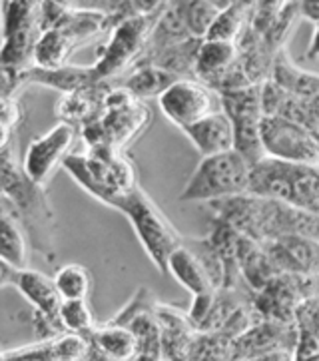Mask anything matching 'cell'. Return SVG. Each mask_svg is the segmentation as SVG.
Segmentation results:
<instances>
[{
  "instance_id": "6da1fadb",
  "label": "cell",
  "mask_w": 319,
  "mask_h": 361,
  "mask_svg": "<svg viewBox=\"0 0 319 361\" xmlns=\"http://www.w3.org/2000/svg\"><path fill=\"white\" fill-rule=\"evenodd\" d=\"M2 202L23 224L32 250L46 262L56 259V218L44 186L24 172L12 144L2 146Z\"/></svg>"
},
{
  "instance_id": "7a4b0ae2",
  "label": "cell",
  "mask_w": 319,
  "mask_h": 361,
  "mask_svg": "<svg viewBox=\"0 0 319 361\" xmlns=\"http://www.w3.org/2000/svg\"><path fill=\"white\" fill-rule=\"evenodd\" d=\"M86 194L108 208H116L138 186L136 164L126 150L114 146H86L82 154H70L62 166Z\"/></svg>"
},
{
  "instance_id": "3957f363",
  "label": "cell",
  "mask_w": 319,
  "mask_h": 361,
  "mask_svg": "<svg viewBox=\"0 0 319 361\" xmlns=\"http://www.w3.org/2000/svg\"><path fill=\"white\" fill-rule=\"evenodd\" d=\"M249 192L319 216V164L263 156L251 164Z\"/></svg>"
},
{
  "instance_id": "277c9868",
  "label": "cell",
  "mask_w": 319,
  "mask_h": 361,
  "mask_svg": "<svg viewBox=\"0 0 319 361\" xmlns=\"http://www.w3.org/2000/svg\"><path fill=\"white\" fill-rule=\"evenodd\" d=\"M152 124V110L146 100L136 98L124 86L110 88L104 98L102 114L86 122L80 130L86 146L108 144L118 150H128Z\"/></svg>"
},
{
  "instance_id": "5b68a950",
  "label": "cell",
  "mask_w": 319,
  "mask_h": 361,
  "mask_svg": "<svg viewBox=\"0 0 319 361\" xmlns=\"http://www.w3.org/2000/svg\"><path fill=\"white\" fill-rule=\"evenodd\" d=\"M114 210L126 216L146 256L150 257L156 269L165 274L170 256L184 244V235L177 232L176 226L165 218L164 212L142 188H136L126 198L120 200Z\"/></svg>"
},
{
  "instance_id": "8992f818",
  "label": "cell",
  "mask_w": 319,
  "mask_h": 361,
  "mask_svg": "<svg viewBox=\"0 0 319 361\" xmlns=\"http://www.w3.org/2000/svg\"><path fill=\"white\" fill-rule=\"evenodd\" d=\"M251 162L239 150L201 156L182 188L180 202H213L249 192Z\"/></svg>"
},
{
  "instance_id": "52a82bcc",
  "label": "cell",
  "mask_w": 319,
  "mask_h": 361,
  "mask_svg": "<svg viewBox=\"0 0 319 361\" xmlns=\"http://www.w3.org/2000/svg\"><path fill=\"white\" fill-rule=\"evenodd\" d=\"M156 16H134L110 28V38L100 48L94 64L98 80L116 78L122 72L132 71L142 60Z\"/></svg>"
},
{
  "instance_id": "ba28073f",
  "label": "cell",
  "mask_w": 319,
  "mask_h": 361,
  "mask_svg": "<svg viewBox=\"0 0 319 361\" xmlns=\"http://www.w3.org/2000/svg\"><path fill=\"white\" fill-rule=\"evenodd\" d=\"M222 108L232 118L236 130V150H239L249 162H258L265 156L261 146V90L258 84H248L236 90L220 92Z\"/></svg>"
},
{
  "instance_id": "9c48e42d",
  "label": "cell",
  "mask_w": 319,
  "mask_h": 361,
  "mask_svg": "<svg viewBox=\"0 0 319 361\" xmlns=\"http://www.w3.org/2000/svg\"><path fill=\"white\" fill-rule=\"evenodd\" d=\"M160 112L180 130L222 110V96L200 78H177L160 98Z\"/></svg>"
},
{
  "instance_id": "30bf717a",
  "label": "cell",
  "mask_w": 319,
  "mask_h": 361,
  "mask_svg": "<svg viewBox=\"0 0 319 361\" xmlns=\"http://www.w3.org/2000/svg\"><path fill=\"white\" fill-rule=\"evenodd\" d=\"M260 132L265 156L287 162L319 164V138L308 126L292 118L272 114L263 116Z\"/></svg>"
},
{
  "instance_id": "8fae6325",
  "label": "cell",
  "mask_w": 319,
  "mask_h": 361,
  "mask_svg": "<svg viewBox=\"0 0 319 361\" xmlns=\"http://www.w3.org/2000/svg\"><path fill=\"white\" fill-rule=\"evenodd\" d=\"M78 132L80 130L74 124L60 120L56 126L32 138L24 152V172L36 184L46 186L50 178L56 174L58 168L64 166V160L72 154L74 142L78 140Z\"/></svg>"
},
{
  "instance_id": "7c38bea8",
  "label": "cell",
  "mask_w": 319,
  "mask_h": 361,
  "mask_svg": "<svg viewBox=\"0 0 319 361\" xmlns=\"http://www.w3.org/2000/svg\"><path fill=\"white\" fill-rule=\"evenodd\" d=\"M156 300L148 288H138L132 300L112 322L128 326L138 338V357L136 360H164L162 327L156 315Z\"/></svg>"
},
{
  "instance_id": "4fadbf2b",
  "label": "cell",
  "mask_w": 319,
  "mask_h": 361,
  "mask_svg": "<svg viewBox=\"0 0 319 361\" xmlns=\"http://www.w3.org/2000/svg\"><path fill=\"white\" fill-rule=\"evenodd\" d=\"M8 286H14L36 312L60 322V305L64 300H62L58 288H56L54 278H50L38 269H18L11 264H6V262H2L0 288H8Z\"/></svg>"
},
{
  "instance_id": "5bb4252c",
  "label": "cell",
  "mask_w": 319,
  "mask_h": 361,
  "mask_svg": "<svg viewBox=\"0 0 319 361\" xmlns=\"http://www.w3.org/2000/svg\"><path fill=\"white\" fill-rule=\"evenodd\" d=\"M90 345L88 338L72 331H62L54 338L36 339L35 343L20 345L14 350L2 351V360H26V361H76L88 360Z\"/></svg>"
},
{
  "instance_id": "9a60e30c",
  "label": "cell",
  "mask_w": 319,
  "mask_h": 361,
  "mask_svg": "<svg viewBox=\"0 0 319 361\" xmlns=\"http://www.w3.org/2000/svg\"><path fill=\"white\" fill-rule=\"evenodd\" d=\"M200 156H212L236 148V130L224 108L182 130Z\"/></svg>"
},
{
  "instance_id": "2e32d148",
  "label": "cell",
  "mask_w": 319,
  "mask_h": 361,
  "mask_svg": "<svg viewBox=\"0 0 319 361\" xmlns=\"http://www.w3.org/2000/svg\"><path fill=\"white\" fill-rule=\"evenodd\" d=\"M165 274H170L192 295H201V293L218 290L212 271L200 254V250L196 245H188L186 242L170 256Z\"/></svg>"
},
{
  "instance_id": "e0dca14e",
  "label": "cell",
  "mask_w": 319,
  "mask_h": 361,
  "mask_svg": "<svg viewBox=\"0 0 319 361\" xmlns=\"http://www.w3.org/2000/svg\"><path fill=\"white\" fill-rule=\"evenodd\" d=\"M86 338L90 345L88 360L126 361L138 357V338L124 324L110 319L104 326H96Z\"/></svg>"
},
{
  "instance_id": "ac0fdd59",
  "label": "cell",
  "mask_w": 319,
  "mask_h": 361,
  "mask_svg": "<svg viewBox=\"0 0 319 361\" xmlns=\"http://www.w3.org/2000/svg\"><path fill=\"white\" fill-rule=\"evenodd\" d=\"M270 257L273 264L296 271V274H311L319 268V244L309 235L301 233H285L272 240Z\"/></svg>"
},
{
  "instance_id": "d6986e66",
  "label": "cell",
  "mask_w": 319,
  "mask_h": 361,
  "mask_svg": "<svg viewBox=\"0 0 319 361\" xmlns=\"http://www.w3.org/2000/svg\"><path fill=\"white\" fill-rule=\"evenodd\" d=\"M24 84H38L46 86L62 94L76 92L92 86L98 80L94 66H76V64H64L60 68H38L28 66L23 71Z\"/></svg>"
},
{
  "instance_id": "ffe728a7",
  "label": "cell",
  "mask_w": 319,
  "mask_h": 361,
  "mask_svg": "<svg viewBox=\"0 0 319 361\" xmlns=\"http://www.w3.org/2000/svg\"><path fill=\"white\" fill-rule=\"evenodd\" d=\"M270 78L275 80L285 92L299 100H319V74L301 71L292 60L285 48H280L272 60V74Z\"/></svg>"
},
{
  "instance_id": "44dd1931",
  "label": "cell",
  "mask_w": 319,
  "mask_h": 361,
  "mask_svg": "<svg viewBox=\"0 0 319 361\" xmlns=\"http://www.w3.org/2000/svg\"><path fill=\"white\" fill-rule=\"evenodd\" d=\"M242 59L236 42L201 38L196 56V78L213 86L230 68H234Z\"/></svg>"
},
{
  "instance_id": "7402d4cb",
  "label": "cell",
  "mask_w": 319,
  "mask_h": 361,
  "mask_svg": "<svg viewBox=\"0 0 319 361\" xmlns=\"http://www.w3.org/2000/svg\"><path fill=\"white\" fill-rule=\"evenodd\" d=\"M28 254L30 242L24 232L23 224L8 208V204L2 202L0 212V259L11 264L14 268H28Z\"/></svg>"
},
{
  "instance_id": "603a6c76",
  "label": "cell",
  "mask_w": 319,
  "mask_h": 361,
  "mask_svg": "<svg viewBox=\"0 0 319 361\" xmlns=\"http://www.w3.org/2000/svg\"><path fill=\"white\" fill-rule=\"evenodd\" d=\"M176 80L177 76L170 71H164L150 62H140L132 71H128V76L124 78L122 86L130 90L136 98L150 100V98H160Z\"/></svg>"
},
{
  "instance_id": "cb8c5ba5",
  "label": "cell",
  "mask_w": 319,
  "mask_h": 361,
  "mask_svg": "<svg viewBox=\"0 0 319 361\" xmlns=\"http://www.w3.org/2000/svg\"><path fill=\"white\" fill-rule=\"evenodd\" d=\"M76 47H80V44L58 28L42 30L38 35V40H36L32 66L60 68V66L68 64V59H70V54Z\"/></svg>"
},
{
  "instance_id": "d4e9b609",
  "label": "cell",
  "mask_w": 319,
  "mask_h": 361,
  "mask_svg": "<svg viewBox=\"0 0 319 361\" xmlns=\"http://www.w3.org/2000/svg\"><path fill=\"white\" fill-rule=\"evenodd\" d=\"M168 4L176 11L194 38H206L220 12L208 0H168Z\"/></svg>"
},
{
  "instance_id": "484cf974",
  "label": "cell",
  "mask_w": 319,
  "mask_h": 361,
  "mask_svg": "<svg viewBox=\"0 0 319 361\" xmlns=\"http://www.w3.org/2000/svg\"><path fill=\"white\" fill-rule=\"evenodd\" d=\"M54 281L62 300H88L92 291V274L80 264H66L56 269Z\"/></svg>"
},
{
  "instance_id": "4316f807",
  "label": "cell",
  "mask_w": 319,
  "mask_h": 361,
  "mask_svg": "<svg viewBox=\"0 0 319 361\" xmlns=\"http://www.w3.org/2000/svg\"><path fill=\"white\" fill-rule=\"evenodd\" d=\"M246 16H248V6H244L239 2L230 4L227 8L218 12V16H215V20L210 26L206 38H210V40H224V42H236L239 35H242V30H244Z\"/></svg>"
},
{
  "instance_id": "83f0119b",
  "label": "cell",
  "mask_w": 319,
  "mask_h": 361,
  "mask_svg": "<svg viewBox=\"0 0 319 361\" xmlns=\"http://www.w3.org/2000/svg\"><path fill=\"white\" fill-rule=\"evenodd\" d=\"M60 324L66 331L90 336L98 326L88 300H64L60 305Z\"/></svg>"
},
{
  "instance_id": "f1b7e54d",
  "label": "cell",
  "mask_w": 319,
  "mask_h": 361,
  "mask_svg": "<svg viewBox=\"0 0 319 361\" xmlns=\"http://www.w3.org/2000/svg\"><path fill=\"white\" fill-rule=\"evenodd\" d=\"M168 4V0H124L108 14V30L122 20L134 16H156Z\"/></svg>"
},
{
  "instance_id": "f546056e",
  "label": "cell",
  "mask_w": 319,
  "mask_h": 361,
  "mask_svg": "<svg viewBox=\"0 0 319 361\" xmlns=\"http://www.w3.org/2000/svg\"><path fill=\"white\" fill-rule=\"evenodd\" d=\"M2 146H8L14 136V130L20 126L24 108L16 96H2Z\"/></svg>"
},
{
  "instance_id": "4dcf8cb0",
  "label": "cell",
  "mask_w": 319,
  "mask_h": 361,
  "mask_svg": "<svg viewBox=\"0 0 319 361\" xmlns=\"http://www.w3.org/2000/svg\"><path fill=\"white\" fill-rule=\"evenodd\" d=\"M297 12L309 23L319 24V0H297Z\"/></svg>"
},
{
  "instance_id": "1f68e13d",
  "label": "cell",
  "mask_w": 319,
  "mask_h": 361,
  "mask_svg": "<svg viewBox=\"0 0 319 361\" xmlns=\"http://www.w3.org/2000/svg\"><path fill=\"white\" fill-rule=\"evenodd\" d=\"M308 56L309 59H319V24H315V32L311 36Z\"/></svg>"
},
{
  "instance_id": "d6a6232c",
  "label": "cell",
  "mask_w": 319,
  "mask_h": 361,
  "mask_svg": "<svg viewBox=\"0 0 319 361\" xmlns=\"http://www.w3.org/2000/svg\"><path fill=\"white\" fill-rule=\"evenodd\" d=\"M208 2H210V4H213L218 11H224V8H227V6H230V4H234L236 0H208Z\"/></svg>"
},
{
  "instance_id": "836d02e7",
  "label": "cell",
  "mask_w": 319,
  "mask_h": 361,
  "mask_svg": "<svg viewBox=\"0 0 319 361\" xmlns=\"http://www.w3.org/2000/svg\"><path fill=\"white\" fill-rule=\"evenodd\" d=\"M236 2H239V4H244V6H251V4H256L258 0H236Z\"/></svg>"
},
{
  "instance_id": "e575fe53",
  "label": "cell",
  "mask_w": 319,
  "mask_h": 361,
  "mask_svg": "<svg viewBox=\"0 0 319 361\" xmlns=\"http://www.w3.org/2000/svg\"><path fill=\"white\" fill-rule=\"evenodd\" d=\"M122 2H124V0H110V4H112V11H114V8H116L118 4H122ZM112 11H110V12H112Z\"/></svg>"
}]
</instances>
